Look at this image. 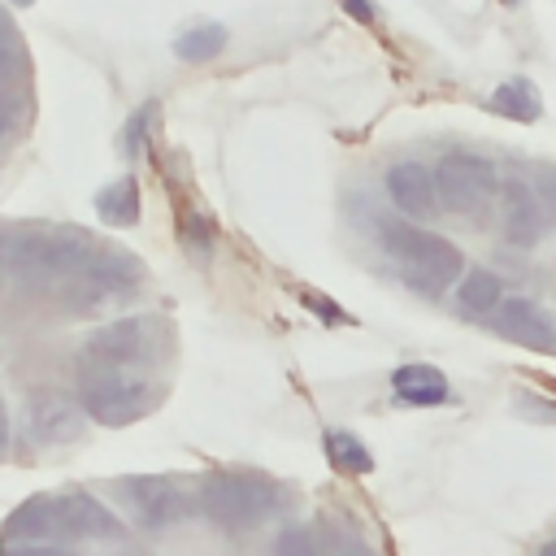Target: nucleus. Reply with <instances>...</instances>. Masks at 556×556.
Listing matches in <instances>:
<instances>
[{
  "instance_id": "c756f323",
  "label": "nucleus",
  "mask_w": 556,
  "mask_h": 556,
  "mask_svg": "<svg viewBox=\"0 0 556 556\" xmlns=\"http://www.w3.org/2000/svg\"><path fill=\"white\" fill-rule=\"evenodd\" d=\"M0 35H13V22H9V13L0 9Z\"/></svg>"
},
{
  "instance_id": "1a4fd4ad",
  "label": "nucleus",
  "mask_w": 556,
  "mask_h": 556,
  "mask_svg": "<svg viewBox=\"0 0 556 556\" xmlns=\"http://www.w3.org/2000/svg\"><path fill=\"white\" fill-rule=\"evenodd\" d=\"M56 504V539H96V543H113L126 534V526L87 491H65L52 495Z\"/></svg>"
},
{
  "instance_id": "dca6fc26",
  "label": "nucleus",
  "mask_w": 556,
  "mask_h": 556,
  "mask_svg": "<svg viewBox=\"0 0 556 556\" xmlns=\"http://www.w3.org/2000/svg\"><path fill=\"white\" fill-rule=\"evenodd\" d=\"M486 109L491 113H500V117H508V122H539V113H543V96H539V87L530 83V78H504L495 91H491V100H486Z\"/></svg>"
},
{
  "instance_id": "c85d7f7f",
  "label": "nucleus",
  "mask_w": 556,
  "mask_h": 556,
  "mask_svg": "<svg viewBox=\"0 0 556 556\" xmlns=\"http://www.w3.org/2000/svg\"><path fill=\"white\" fill-rule=\"evenodd\" d=\"M4 447H9V404L0 395V456H4Z\"/></svg>"
},
{
  "instance_id": "aec40b11",
  "label": "nucleus",
  "mask_w": 556,
  "mask_h": 556,
  "mask_svg": "<svg viewBox=\"0 0 556 556\" xmlns=\"http://www.w3.org/2000/svg\"><path fill=\"white\" fill-rule=\"evenodd\" d=\"M426 235H430V230H421V226H417V222H408V217L378 222V243H382L391 256H400V261H408V256L426 243Z\"/></svg>"
},
{
  "instance_id": "bb28decb",
  "label": "nucleus",
  "mask_w": 556,
  "mask_h": 556,
  "mask_svg": "<svg viewBox=\"0 0 556 556\" xmlns=\"http://www.w3.org/2000/svg\"><path fill=\"white\" fill-rule=\"evenodd\" d=\"M9 556H74V552L52 547V543H26V547H17V552H9Z\"/></svg>"
},
{
  "instance_id": "20e7f679",
  "label": "nucleus",
  "mask_w": 556,
  "mask_h": 556,
  "mask_svg": "<svg viewBox=\"0 0 556 556\" xmlns=\"http://www.w3.org/2000/svg\"><path fill=\"white\" fill-rule=\"evenodd\" d=\"M169 326L152 313H135V317H117L109 326H100L87 343H83V365H109V369H139L152 365L165 348Z\"/></svg>"
},
{
  "instance_id": "7ed1b4c3",
  "label": "nucleus",
  "mask_w": 556,
  "mask_h": 556,
  "mask_svg": "<svg viewBox=\"0 0 556 556\" xmlns=\"http://www.w3.org/2000/svg\"><path fill=\"white\" fill-rule=\"evenodd\" d=\"M282 495L274 482L256 478V473H208L200 486V508L208 513V521H217L222 530H252L261 521H269L278 513Z\"/></svg>"
},
{
  "instance_id": "7c9ffc66",
  "label": "nucleus",
  "mask_w": 556,
  "mask_h": 556,
  "mask_svg": "<svg viewBox=\"0 0 556 556\" xmlns=\"http://www.w3.org/2000/svg\"><path fill=\"white\" fill-rule=\"evenodd\" d=\"M539 556H556V539H547V543L539 547Z\"/></svg>"
},
{
  "instance_id": "6e6552de",
  "label": "nucleus",
  "mask_w": 556,
  "mask_h": 556,
  "mask_svg": "<svg viewBox=\"0 0 556 556\" xmlns=\"http://www.w3.org/2000/svg\"><path fill=\"white\" fill-rule=\"evenodd\" d=\"M469 265H465V256H460V248L452 243V239H443V235H426V243L404 261V282L413 287V291H421V295H443L452 282H460V274H465Z\"/></svg>"
},
{
  "instance_id": "0eeeda50",
  "label": "nucleus",
  "mask_w": 556,
  "mask_h": 556,
  "mask_svg": "<svg viewBox=\"0 0 556 556\" xmlns=\"http://www.w3.org/2000/svg\"><path fill=\"white\" fill-rule=\"evenodd\" d=\"M500 230L517 248H534L552 230V208L526 178H500Z\"/></svg>"
},
{
  "instance_id": "a878e982",
  "label": "nucleus",
  "mask_w": 556,
  "mask_h": 556,
  "mask_svg": "<svg viewBox=\"0 0 556 556\" xmlns=\"http://www.w3.org/2000/svg\"><path fill=\"white\" fill-rule=\"evenodd\" d=\"M534 191L543 195V204H547V208H556V169L539 174V178H534Z\"/></svg>"
},
{
  "instance_id": "ddd939ff",
  "label": "nucleus",
  "mask_w": 556,
  "mask_h": 556,
  "mask_svg": "<svg viewBox=\"0 0 556 556\" xmlns=\"http://www.w3.org/2000/svg\"><path fill=\"white\" fill-rule=\"evenodd\" d=\"M387 195L408 222H426L439 213V191H434V169L421 161H395L387 169Z\"/></svg>"
},
{
  "instance_id": "f8f14e48",
  "label": "nucleus",
  "mask_w": 556,
  "mask_h": 556,
  "mask_svg": "<svg viewBox=\"0 0 556 556\" xmlns=\"http://www.w3.org/2000/svg\"><path fill=\"white\" fill-rule=\"evenodd\" d=\"M83 421H87L83 404L61 391H35L26 400V430L35 443H70L78 439Z\"/></svg>"
},
{
  "instance_id": "2eb2a0df",
  "label": "nucleus",
  "mask_w": 556,
  "mask_h": 556,
  "mask_svg": "<svg viewBox=\"0 0 556 556\" xmlns=\"http://www.w3.org/2000/svg\"><path fill=\"white\" fill-rule=\"evenodd\" d=\"M391 391L404 404H447L452 400V387L439 365H400L391 374Z\"/></svg>"
},
{
  "instance_id": "4be33fe9",
  "label": "nucleus",
  "mask_w": 556,
  "mask_h": 556,
  "mask_svg": "<svg viewBox=\"0 0 556 556\" xmlns=\"http://www.w3.org/2000/svg\"><path fill=\"white\" fill-rule=\"evenodd\" d=\"M178 235H182V243L191 248V252H208L213 248V222L204 217V213H182L178 217Z\"/></svg>"
},
{
  "instance_id": "423d86ee",
  "label": "nucleus",
  "mask_w": 556,
  "mask_h": 556,
  "mask_svg": "<svg viewBox=\"0 0 556 556\" xmlns=\"http://www.w3.org/2000/svg\"><path fill=\"white\" fill-rule=\"evenodd\" d=\"M74 282V295H70V308L87 313V308H100L117 295H130L139 282H143V265L130 256V252H117V248H96V256L83 265Z\"/></svg>"
},
{
  "instance_id": "473e14b6",
  "label": "nucleus",
  "mask_w": 556,
  "mask_h": 556,
  "mask_svg": "<svg viewBox=\"0 0 556 556\" xmlns=\"http://www.w3.org/2000/svg\"><path fill=\"white\" fill-rule=\"evenodd\" d=\"M13 4H17V9H26V4H35V0H13Z\"/></svg>"
},
{
  "instance_id": "a211bd4d",
  "label": "nucleus",
  "mask_w": 556,
  "mask_h": 556,
  "mask_svg": "<svg viewBox=\"0 0 556 556\" xmlns=\"http://www.w3.org/2000/svg\"><path fill=\"white\" fill-rule=\"evenodd\" d=\"M222 48H226V26L222 22H195V26H187V30L174 35V56L178 61H191V65L213 61Z\"/></svg>"
},
{
  "instance_id": "393cba45",
  "label": "nucleus",
  "mask_w": 556,
  "mask_h": 556,
  "mask_svg": "<svg viewBox=\"0 0 556 556\" xmlns=\"http://www.w3.org/2000/svg\"><path fill=\"white\" fill-rule=\"evenodd\" d=\"M304 304H308V308H321V317H326V321H343V308H339V304H330L326 295L304 291Z\"/></svg>"
},
{
  "instance_id": "39448f33",
  "label": "nucleus",
  "mask_w": 556,
  "mask_h": 556,
  "mask_svg": "<svg viewBox=\"0 0 556 556\" xmlns=\"http://www.w3.org/2000/svg\"><path fill=\"white\" fill-rule=\"evenodd\" d=\"M434 191L439 208L456 217H478L495 195H500V174L486 156L473 152H452L434 165Z\"/></svg>"
},
{
  "instance_id": "4468645a",
  "label": "nucleus",
  "mask_w": 556,
  "mask_h": 556,
  "mask_svg": "<svg viewBox=\"0 0 556 556\" xmlns=\"http://www.w3.org/2000/svg\"><path fill=\"white\" fill-rule=\"evenodd\" d=\"M452 300H456V308H460L465 317H486V313H495V308H500V300H504V282H500V274H495V269L473 265V269H465V274H460V282H456Z\"/></svg>"
},
{
  "instance_id": "f3484780",
  "label": "nucleus",
  "mask_w": 556,
  "mask_h": 556,
  "mask_svg": "<svg viewBox=\"0 0 556 556\" xmlns=\"http://www.w3.org/2000/svg\"><path fill=\"white\" fill-rule=\"evenodd\" d=\"M139 208H143V200H139V182L130 174L100 187V195H96V213H100L104 226H135Z\"/></svg>"
},
{
  "instance_id": "2f4dec72",
  "label": "nucleus",
  "mask_w": 556,
  "mask_h": 556,
  "mask_svg": "<svg viewBox=\"0 0 556 556\" xmlns=\"http://www.w3.org/2000/svg\"><path fill=\"white\" fill-rule=\"evenodd\" d=\"M4 278H9V269H4V261H0V287H4Z\"/></svg>"
},
{
  "instance_id": "9d476101",
  "label": "nucleus",
  "mask_w": 556,
  "mask_h": 556,
  "mask_svg": "<svg viewBox=\"0 0 556 556\" xmlns=\"http://www.w3.org/2000/svg\"><path fill=\"white\" fill-rule=\"evenodd\" d=\"M491 321H495V330H500L508 343H517V348L556 352V326H552L547 308L534 304V300H526V295H504L500 308L491 313Z\"/></svg>"
},
{
  "instance_id": "f03ea898",
  "label": "nucleus",
  "mask_w": 556,
  "mask_h": 556,
  "mask_svg": "<svg viewBox=\"0 0 556 556\" xmlns=\"http://www.w3.org/2000/svg\"><path fill=\"white\" fill-rule=\"evenodd\" d=\"M78 404L100 426H130L156 404V391L148 378H135L130 369L83 365L78 369Z\"/></svg>"
},
{
  "instance_id": "cd10ccee",
  "label": "nucleus",
  "mask_w": 556,
  "mask_h": 556,
  "mask_svg": "<svg viewBox=\"0 0 556 556\" xmlns=\"http://www.w3.org/2000/svg\"><path fill=\"white\" fill-rule=\"evenodd\" d=\"M339 4H343V13H352L356 22H365V26L374 22V4H369V0H339Z\"/></svg>"
},
{
  "instance_id": "f257e3e1",
  "label": "nucleus",
  "mask_w": 556,
  "mask_h": 556,
  "mask_svg": "<svg viewBox=\"0 0 556 556\" xmlns=\"http://www.w3.org/2000/svg\"><path fill=\"white\" fill-rule=\"evenodd\" d=\"M96 256V239L83 230H17L0 239V261L22 282L78 278Z\"/></svg>"
},
{
  "instance_id": "6ab92c4d",
  "label": "nucleus",
  "mask_w": 556,
  "mask_h": 556,
  "mask_svg": "<svg viewBox=\"0 0 556 556\" xmlns=\"http://www.w3.org/2000/svg\"><path fill=\"white\" fill-rule=\"evenodd\" d=\"M326 456H330V465L343 469V473H369V469H374L369 447H365L352 430H326Z\"/></svg>"
},
{
  "instance_id": "72a5a7b5",
  "label": "nucleus",
  "mask_w": 556,
  "mask_h": 556,
  "mask_svg": "<svg viewBox=\"0 0 556 556\" xmlns=\"http://www.w3.org/2000/svg\"><path fill=\"white\" fill-rule=\"evenodd\" d=\"M504 4H517V0H504Z\"/></svg>"
},
{
  "instance_id": "412c9836",
  "label": "nucleus",
  "mask_w": 556,
  "mask_h": 556,
  "mask_svg": "<svg viewBox=\"0 0 556 556\" xmlns=\"http://www.w3.org/2000/svg\"><path fill=\"white\" fill-rule=\"evenodd\" d=\"M274 556H326L321 530H313V526H287L274 539Z\"/></svg>"
},
{
  "instance_id": "9b49d317",
  "label": "nucleus",
  "mask_w": 556,
  "mask_h": 556,
  "mask_svg": "<svg viewBox=\"0 0 556 556\" xmlns=\"http://www.w3.org/2000/svg\"><path fill=\"white\" fill-rule=\"evenodd\" d=\"M117 495L126 500L130 517L139 526H148V530H165L187 513L182 491L174 482H165V478H126V482H117Z\"/></svg>"
},
{
  "instance_id": "5701e85b",
  "label": "nucleus",
  "mask_w": 556,
  "mask_h": 556,
  "mask_svg": "<svg viewBox=\"0 0 556 556\" xmlns=\"http://www.w3.org/2000/svg\"><path fill=\"white\" fill-rule=\"evenodd\" d=\"M22 70H26V52H22L17 30H13V35H0V83L17 78Z\"/></svg>"
},
{
  "instance_id": "b1692460",
  "label": "nucleus",
  "mask_w": 556,
  "mask_h": 556,
  "mask_svg": "<svg viewBox=\"0 0 556 556\" xmlns=\"http://www.w3.org/2000/svg\"><path fill=\"white\" fill-rule=\"evenodd\" d=\"M17 122H22V96L9 91V87H0V143L17 130Z\"/></svg>"
}]
</instances>
